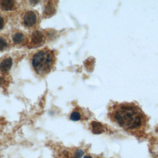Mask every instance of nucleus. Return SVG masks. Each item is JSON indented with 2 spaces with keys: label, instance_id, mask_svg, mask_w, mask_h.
<instances>
[{
  "label": "nucleus",
  "instance_id": "1",
  "mask_svg": "<svg viewBox=\"0 0 158 158\" xmlns=\"http://www.w3.org/2000/svg\"><path fill=\"white\" fill-rule=\"evenodd\" d=\"M109 116L112 122L135 135L143 133L148 126V117L135 103L113 104L109 109Z\"/></svg>",
  "mask_w": 158,
  "mask_h": 158
},
{
  "label": "nucleus",
  "instance_id": "2",
  "mask_svg": "<svg viewBox=\"0 0 158 158\" xmlns=\"http://www.w3.org/2000/svg\"><path fill=\"white\" fill-rule=\"evenodd\" d=\"M54 62V56L49 50H41L37 52L33 57L32 65L35 71L39 74L48 72Z\"/></svg>",
  "mask_w": 158,
  "mask_h": 158
},
{
  "label": "nucleus",
  "instance_id": "3",
  "mask_svg": "<svg viewBox=\"0 0 158 158\" xmlns=\"http://www.w3.org/2000/svg\"><path fill=\"white\" fill-rule=\"evenodd\" d=\"M83 154V151L80 149H75L73 151L64 149L60 151L56 158H80Z\"/></svg>",
  "mask_w": 158,
  "mask_h": 158
},
{
  "label": "nucleus",
  "instance_id": "4",
  "mask_svg": "<svg viewBox=\"0 0 158 158\" xmlns=\"http://www.w3.org/2000/svg\"><path fill=\"white\" fill-rule=\"evenodd\" d=\"M36 21V16L34 12L28 11L25 14L23 17L24 24L27 27H32Z\"/></svg>",
  "mask_w": 158,
  "mask_h": 158
},
{
  "label": "nucleus",
  "instance_id": "5",
  "mask_svg": "<svg viewBox=\"0 0 158 158\" xmlns=\"http://www.w3.org/2000/svg\"><path fill=\"white\" fill-rule=\"evenodd\" d=\"M12 64V59L10 57L4 59L0 64V70L3 72H6L10 70Z\"/></svg>",
  "mask_w": 158,
  "mask_h": 158
},
{
  "label": "nucleus",
  "instance_id": "6",
  "mask_svg": "<svg viewBox=\"0 0 158 158\" xmlns=\"http://www.w3.org/2000/svg\"><path fill=\"white\" fill-rule=\"evenodd\" d=\"M91 130L94 134H100L104 131V128L103 125L98 122H92L91 123Z\"/></svg>",
  "mask_w": 158,
  "mask_h": 158
},
{
  "label": "nucleus",
  "instance_id": "7",
  "mask_svg": "<svg viewBox=\"0 0 158 158\" xmlns=\"http://www.w3.org/2000/svg\"><path fill=\"white\" fill-rule=\"evenodd\" d=\"M0 4L3 10H10L14 8L15 2L12 0H3L1 1Z\"/></svg>",
  "mask_w": 158,
  "mask_h": 158
},
{
  "label": "nucleus",
  "instance_id": "8",
  "mask_svg": "<svg viewBox=\"0 0 158 158\" xmlns=\"http://www.w3.org/2000/svg\"><path fill=\"white\" fill-rule=\"evenodd\" d=\"M31 40L33 44H38L41 43L43 40V34L39 31H35L32 34Z\"/></svg>",
  "mask_w": 158,
  "mask_h": 158
},
{
  "label": "nucleus",
  "instance_id": "9",
  "mask_svg": "<svg viewBox=\"0 0 158 158\" xmlns=\"http://www.w3.org/2000/svg\"><path fill=\"white\" fill-rule=\"evenodd\" d=\"M55 12V9L54 7L52 6V4H48L46 6L44 10V14L45 15H52Z\"/></svg>",
  "mask_w": 158,
  "mask_h": 158
},
{
  "label": "nucleus",
  "instance_id": "10",
  "mask_svg": "<svg viewBox=\"0 0 158 158\" xmlns=\"http://www.w3.org/2000/svg\"><path fill=\"white\" fill-rule=\"evenodd\" d=\"M12 39L15 43H20L23 40V35L20 33H16L14 35Z\"/></svg>",
  "mask_w": 158,
  "mask_h": 158
},
{
  "label": "nucleus",
  "instance_id": "11",
  "mask_svg": "<svg viewBox=\"0 0 158 158\" xmlns=\"http://www.w3.org/2000/svg\"><path fill=\"white\" fill-rule=\"evenodd\" d=\"M81 118V115L77 111H74L73 112L71 115H70V119L74 121H77V120H79Z\"/></svg>",
  "mask_w": 158,
  "mask_h": 158
},
{
  "label": "nucleus",
  "instance_id": "12",
  "mask_svg": "<svg viewBox=\"0 0 158 158\" xmlns=\"http://www.w3.org/2000/svg\"><path fill=\"white\" fill-rule=\"evenodd\" d=\"M7 46V43L6 40L0 37V50H3Z\"/></svg>",
  "mask_w": 158,
  "mask_h": 158
},
{
  "label": "nucleus",
  "instance_id": "13",
  "mask_svg": "<svg viewBox=\"0 0 158 158\" xmlns=\"http://www.w3.org/2000/svg\"><path fill=\"white\" fill-rule=\"evenodd\" d=\"M4 26V20L1 17V16L0 15V30H1L3 28Z\"/></svg>",
  "mask_w": 158,
  "mask_h": 158
},
{
  "label": "nucleus",
  "instance_id": "14",
  "mask_svg": "<svg viewBox=\"0 0 158 158\" xmlns=\"http://www.w3.org/2000/svg\"><path fill=\"white\" fill-rule=\"evenodd\" d=\"M4 83V78L2 77H0V86L2 85Z\"/></svg>",
  "mask_w": 158,
  "mask_h": 158
},
{
  "label": "nucleus",
  "instance_id": "15",
  "mask_svg": "<svg viewBox=\"0 0 158 158\" xmlns=\"http://www.w3.org/2000/svg\"><path fill=\"white\" fill-rule=\"evenodd\" d=\"M30 2L31 3H33V4H36V3H38V2H39V1H30Z\"/></svg>",
  "mask_w": 158,
  "mask_h": 158
},
{
  "label": "nucleus",
  "instance_id": "16",
  "mask_svg": "<svg viewBox=\"0 0 158 158\" xmlns=\"http://www.w3.org/2000/svg\"><path fill=\"white\" fill-rule=\"evenodd\" d=\"M84 158H93V157L91 156H86Z\"/></svg>",
  "mask_w": 158,
  "mask_h": 158
}]
</instances>
